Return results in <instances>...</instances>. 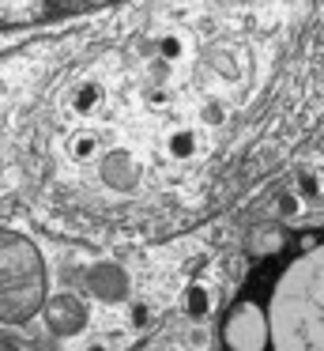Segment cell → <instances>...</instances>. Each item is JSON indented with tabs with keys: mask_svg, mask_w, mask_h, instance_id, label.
Wrapping results in <instances>:
<instances>
[{
	"mask_svg": "<svg viewBox=\"0 0 324 351\" xmlns=\"http://www.w3.org/2000/svg\"><path fill=\"white\" fill-rule=\"evenodd\" d=\"M87 351H110V348H105V343H98V340H95V343H87Z\"/></svg>",
	"mask_w": 324,
	"mask_h": 351,
	"instance_id": "cell-17",
	"label": "cell"
},
{
	"mask_svg": "<svg viewBox=\"0 0 324 351\" xmlns=\"http://www.w3.org/2000/svg\"><path fill=\"white\" fill-rule=\"evenodd\" d=\"M102 182L110 185V189H136L140 185V167H136V159H128V155L113 152L102 159Z\"/></svg>",
	"mask_w": 324,
	"mask_h": 351,
	"instance_id": "cell-7",
	"label": "cell"
},
{
	"mask_svg": "<svg viewBox=\"0 0 324 351\" xmlns=\"http://www.w3.org/2000/svg\"><path fill=\"white\" fill-rule=\"evenodd\" d=\"M268 317L275 351H324V245L279 276Z\"/></svg>",
	"mask_w": 324,
	"mask_h": 351,
	"instance_id": "cell-1",
	"label": "cell"
},
{
	"mask_svg": "<svg viewBox=\"0 0 324 351\" xmlns=\"http://www.w3.org/2000/svg\"><path fill=\"white\" fill-rule=\"evenodd\" d=\"M185 313H188V317H196V321L211 313V291L203 287V283H192V287L185 291Z\"/></svg>",
	"mask_w": 324,
	"mask_h": 351,
	"instance_id": "cell-10",
	"label": "cell"
},
{
	"mask_svg": "<svg viewBox=\"0 0 324 351\" xmlns=\"http://www.w3.org/2000/svg\"><path fill=\"white\" fill-rule=\"evenodd\" d=\"M188 343H192V348H208V332H203V328H192V332H188Z\"/></svg>",
	"mask_w": 324,
	"mask_h": 351,
	"instance_id": "cell-16",
	"label": "cell"
},
{
	"mask_svg": "<svg viewBox=\"0 0 324 351\" xmlns=\"http://www.w3.org/2000/svg\"><path fill=\"white\" fill-rule=\"evenodd\" d=\"M42 261L27 238L0 230V321H23L42 306Z\"/></svg>",
	"mask_w": 324,
	"mask_h": 351,
	"instance_id": "cell-2",
	"label": "cell"
},
{
	"mask_svg": "<svg viewBox=\"0 0 324 351\" xmlns=\"http://www.w3.org/2000/svg\"><path fill=\"white\" fill-rule=\"evenodd\" d=\"M68 155L79 159V162H90L98 155V136L95 132H75V136L68 140Z\"/></svg>",
	"mask_w": 324,
	"mask_h": 351,
	"instance_id": "cell-11",
	"label": "cell"
},
{
	"mask_svg": "<svg viewBox=\"0 0 324 351\" xmlns=\"http://www.w3.org/2000/svg\"><path fill=\"white\" fill-rule=\"evenodd\" d=\"M166 155L170 159H196L200 155V136L192 129H173L166 140Z\"/></svg>",
	"mask_w": 324,
	"mask_h": 351,
	"instance_id": "cell-8",
	"label": "cell"
},
{
	"mask_svg": "<svg viewBox=\"0 0 324 351\" xmlns=\"http://www.w3.org/2000/svg\"><path fill=\"white\" fill-rule=\"evenodd\" d=\"M49 325H53V332H60V336H75L83 325H87V306H83L79 298H72V295L53 298L49 302Z\"/></svg>",
	"mask_w": 324,
	"mask_h": 351,
	"instance_id": "cell-6",
	"label": "cell"
},
{
	"mask_svg": "<svg viewBox=\"0 0 324 351\" xmlns=\"http://www.w3.org/2000/svg\"><path fill=\"white\" fill-rule=\"evenodd\" d=\"M226 121H230V110H226L219 99H208L200 106V125H203V129H223Z\"/></svg>",
	"mask_w": 324,
	"mask_h": 351,
	"instance_id": "cell-13",
	"label": "cell"
},
{
	"mask_svg": "<svg viewBox=\"0 0 324 351\" xmlns=\"http://www.w3.org/2000/svg\"><path fill=\"white\" fill-rule=\"evenodd\" d=\"M102 95H105V91H102V84H95V80H90V84H83L79 91H75L72 110H75L79 117H90L98 106H102Z\"/></svg>",
	"mask_w": 324,
	"mask_h": 351,
	"instance_id": "cell-9",
	"label": "cell"
},
{
	"mask_svg": "<svg viewBox=\"0 0 324 351\" xmlns=\"http://www.w3.org/2000/svg\"><path fill=\"white\" fill-rule=\"evenodd\" d=\"M158 57H162V61H181V57H185V38H181V34H162V38H158Z\"/></svg>",
	"mask_w": 324,
	"mask_h": 351,
	"instance_id": "cell-14",
	"label": "cell"
},
{
	"mask_svg": "<svg viewBox=\"0 0 324 351\" xmlns=\"http://www.w3.org/2000/svg\"><path fill=\"white\" fill-rule=\"evenodd\" d=\"M87 287H90V295L102 298V302H121V298L128 295V276L121 265L102 261V265H95L87 272Z\"/></svg>",
	"mask_w": 324,
	"mask_h": 351,
	"instance_id": "cell-5",
	"label": "cell"
},
{
	"mask_svg": "<svg viewBox=\"0 0 324 351\" xmlns=\"http://www.w3.org/2000/svg\"><path fill=\"white\" fill-rule=\"evenodd\" d=\"M230 351H264L271 343V317L256 302H238L223 325Z\"/></svg>",
	"mask_w": 324,
	"mask_h": 351,
	"instance_id": "cell-4",
	"label": "cell"
},
{
	"mask_svg": "<svg viewBox=\"0 0 324 351\" xmlns=\"http://www.w3.org/2000/svg\"><path fill=\"white\" fill-rule=\"evenodd\" d=\"M147 321H151V310H147V306H132V325H136V328H147Z\"/></svg>",
	"mask_w": 324,
	"mask_h": 351,
	"instance_id": "cell-15",
	"label": "cell"
},
{
	"mask_svg": "<svg viewBox=\"0 0 324 351\" xmlns=\"http://www.w3.org/2000/svg\"><path fill=\"white\" fill-rule=\"evenodd\" d=\"M117 0H0V31H23L57 19H75L87 12L110 8Z\"/></svg>",
	"mask_w": 324,
	"mask_h": 351,
	"instance_id": "cell-3",
	"label": "cell"
},
{
	"mask_svg": "<svg viewBox=\"0 0 324 351\" xmlns=\"http://www.w3.org/2000/svg\"><path fill=\"white\" fill-rule=\"evenodd\" d=\"M301 212H306V200H301L298 193H294V189L279 193V200H275V215H279V219L294 223V219H301Z\"/></svg>",
	"mask_w": 324,
	"mask_h": 351,
	"instance_id": "cell-12",
	"label": "cell"
}]
</instances>
